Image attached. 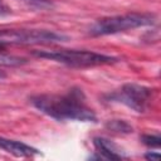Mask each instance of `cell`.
I'll use <instances>...</instances> for the list:
<instances>
[{"instance_id": "obj_4", "label": "cell", "mask_w": 161, "mask_h": 161, "mask_svg": "<svg viewBox=\"0 0 161 161\" xmlns=\"http://www.w3.org/2000/svg\"><path fill=\"white\" fill-rule=\"evenodd\" d=\"M68 38L50 30L38 29H1L0 30V48L18 44H48L64 42Z\"/></svg>"}, {"instance_id": "obj_5", "label": "cell", "mask_w": 161, "mask_h": 161, "mask_svg": "<svg viewBox=\"0 0 161 161\" xmlns=\"http://www.w3.org/2000/svg\"><path fill=\"white\" fill-rule=\"evenodd\" d=\"M152 97V89L136 83H127L119 91L109 96V99L119 102L136 112H145Z\"/></svg>"}, {"instance_id": "obj_8", "label": "cell", "mask_w": 161, "mask_h": 161, "mask_svg": "<svg viewBox=\"0 0 161 161\" xmlns=\"http://www.w3.org/2000/svg\"><path fill=\"white\" fill-rule=\"evenodd\" d=\"M106 128L116 133H131L133 131L132 126L123 119H109L106 123Z\"/></svg>"}, {"instance_id": "obj_13", "label": "cell", "mask_w": 161, "mask_h": 161, "mask_svg": "<svg viewBox=\"0 0 161 161\" xmlns=\"http://www.w3.org/2000/svg\"><path fill=\"white\" fill-rule=\"evenodd\" d=\"M145 157L147 158V160H157L158 157H160V155L157 153V152H147L146 155H145Z\"/></svg>"}, {"instance_id": "obj_14", "label": "cell", "mask_w": 161, "mask_h": 161, "mask_svg": "<svg viewBox=\"0 0 161 161\" xmlns=\"http://www.w3.org/2000/svg\"><path fill=\"white\" fill-rule=\"evenodd\" d=\"M5 77H6V74H5L4 72H1V70H0V79H3V78H5Z\"/></svg>"}, {"instance_id": "obj_11", "label": "cell", "mask_w": 161, "mask_h": 161, "mask_svg": "<svg viewBox=\"0 0 161 161\" xmlns=\"http://www.w3.org/2000/svg\"><path fill=\"white\" fill-rule=\"evenodd\" d=\"M141 141L148 146V147H153V148H158L160 143H161V138L157 135H143L141 137Z\"/></svg>"}, {"instance_id": "obj_3", "label": "cell", "mask_w": 161, "mask_h": 161, "mask_svg": "<svg viewBox=\"0 0 161 161\" xmlns=\"http://www.w3.org/2000/svg\"><path fill=\"white\" fill-rule=\"evenodd\" d=\"M34 55L70 67H94L112 64L118 60L114 57L88 50H36L34 52Z\"/></svg>"}, {"instance_id": "obj_10", "label": "cell", "mask_w": 161, "mask_h": 161, "mask_svg": "<svg viewBox=\"0 0 161 161\" xmlns=\"http://www.w3.org/2000/svg\"><path fill=\"white\" fill-rule=\"evenodd\" d=\"M21 3H24L25 5L30 6V8H34V9H52L54 5H53V1L52 0H20Z\"/></svg>"}, {"instance_id": "obj_12", "label": "cell", "mask_w": 161, "mask_h": 161, "mask_svg": "<svg viewBox=\"0 0 161 161\" xmlns=\"http://www.w3.org/2000/svg\"><path fill=\"white\" fill-rule=\"evenodd\" d=\"M11 11H10V8L3 1V0H0V16H6V15H9Z\"/></svg>"}, {"instance_id": "obj_2", "label": "cell", "mask_w": 161, "mask_h": 161, "mask_svg": "<svg viewBox=\"0 0 161 161\" xmlns=\"http://www.w3.org/2000/svg\"><path fill=\"white\" fill-rule=\"evenodd\" d=\"M153 23H155L153 14L130 13V14H125V15H116V16L99 19L89 28V34L94 35V36L117 34V33L126 31L130 29L152 25Z\"/></svg>"}, {"instance_id": "obj_7", "label": "cell", "mask_w": 161, "mask_h": 161, "mask_svg": "<svg viewBox=\"0 0 161 161\" xmlns=\"http://www.w3.org/2000/svg\"><path fill=\"white\" fill-rule=\"evenodd\" d=\"M0 148L6 151L8 153L14 155L15 157H33L39 155V151L24 142L0 137Z\"/></svg>"}, {"instance_id": "obj_9", "label": "cell", "mask_w": 161, "mask_h": 161, "mask_svg": "<svg viewBox=\"0 0 161 161\" xmlns=\"http://www.w3.org/2000/svg\"><path fill=\"white\" fill-rule=\"evenodd\" d=\"M26 62L28 60L23 57L0 53V65H3V67H19V65L25 64Z\"/></svg>"}, {"instance_id": "obj_6", "label": "cell", "mask_w": 161, "mask_h": 161, "mask_svg": "<svg viewBox=\"0 0 161 161\" xmlns=\"http://www.w3.org/2000/svg\"><path fill=\"white\" fill-rule=\"evenodd\" d=\"M93 145L98 152L99 158L106 160H122L126 158V153L122 151V148L116 145L113 141L104 138V137H96L93 140Z\"/></svg>"}, {"instance_id": "obj_1", "label": "cell", "mask_w": 161, "mask_h": 161, "mask_svg": "<svg viewBox=\"0 0 161 161\" xmlns=\"http://www.w3.org/2000/svg\"><path fill=\"white\" fill-rule=\"evenodd\" d=\"M30 103L42 113L58 121L96 122L92 108L86 104L82 89L72 88L65 94H38L30 98Z\"/></svg>"}]
</instances>
